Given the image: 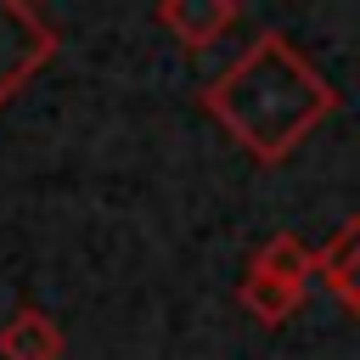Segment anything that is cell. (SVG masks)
<instances>
[{
	"mask_svg": "<svg viewBox=\"0 0 360 360\" xmlns=\"http://www.w3.org/2000/svg\"><path fill=\"white\" fill-rule=\"evenodd\" d=\"M208 118L259 163H281L315 135V124L332 118L338 90L332 79L287 39V34H259L208 90H202Z\"/></svg>",
	"mask_w": 360,
	"mask_h": 360,
	"instance_id": "cell-1",
	"label": "cell"
},
{
	"mask_svg": "<svg viewBox=\"0 0 360 360\" xmlns=\"http://www.w3.org/2000/svg\"><path fill=\"white\" fill-rule=\"evenodd\" d=\"M56 56V28L28 0H0V107Z\"/></svg>",
	"mask_w": 360,
	"mask_h": 360,
	"instance_id": "cell-2",
	"label": "cell"
},
{
	"mask_svg": "<svg viewBox=\"0 0 360 360\" xmlns=\"http://www.w3.org/2000/svg\"><path fill=\"white\" fill-rule=\"evenodd\" d=\"M315 276L338 292V304L349 315H360V214L343 219L321 248H315Z\"/></svg>",
	"mask_w": 360,
	"mask_h": 360,
	"instance_id": "cell-3",
	"label": "cell"
},
{
	"mask_svg": "<svg viewBox=\"0 0 360 360\" xmlns=\"http://www.w3.org/2000/svg\"><path fill=\"white\" fill-rule=\"evenodd\" d=\"M158 22L186 45V51H208L231 22H236V0H163Z\"/></svg>",
	"mask_w": 360,
	"mask_h": 360,
	"instance_id": "cell-4",
	"label": "cell"
},
{
	"mask_svg": "<svg viewBox=\"0 0 360 360\" xmlns=\"http://www.w3.org/2000/svg\"><path fill=\"white\" fill-rule=\"evenodd\" d=\"M62 349H68L62 326L45 309H34V304H22L0 326V360H62Z\"/></svg>",
	"mask_w": 360,
	"mask_h": 360,
	"instance_id": "cell-5",
	"label": "cell"
},
{
	"mask_svg": "<svg viewBox=\"0 0 360 360\" xmlns=\"http://www.w3.org/2000/svg\"><path fill=\"white\" fill-rule=\"evenodd\" d=\"M248 270H253V276H270V281H287V287H309V276H315V248H309L304 236H292V231H276V236L253 253Z\"/></svg>",
	"mask_w": 360,
	"mask_h": 360,
	"instance_id": "cell-6",
	"label": "cell"
},
{
	"mask_svg": "<svg viewBox=\"0 0 360 360\" xmlns=\"http://www.w3.org/2000/svg\"><path fill=\"white\" fill-rule=\"evenodd\" d=\"M236 298H242V309L259 321V326H281L298 304H304V287H287V281H270V276H242V287H236Z\"/></svg>",
	"mask_w": 360,
	"mask_h": 360,
	"instance_id": "cell-7",
	"label": "cell"
}]
</instances>
